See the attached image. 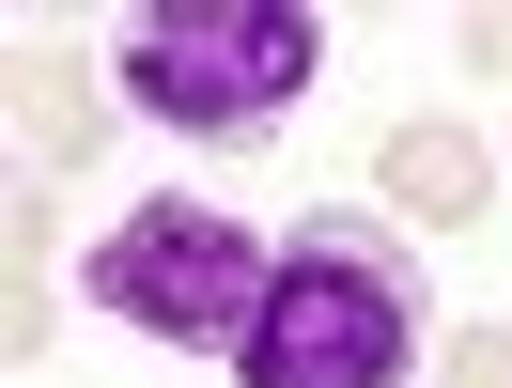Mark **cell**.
Wrapping results in <instances>:
<instances>
[{"mask_svg":"<svg viewBox=\"0 0 512 388\" xmlns=\"http://www.w3.org/2000/svg\"><path fill=\"white\" fill-rule=\"evenodd\" d=\"M373 202H388V218H419V233H450V218H481V202H497V156H481L466 125H388Z\"/></svg>","mask_w":512,"mask_h":388,"instance_id":"4","label":"cell"},{"mask_svg":"<svg viewBox=\"0 0 512 388\" xmlns=\"http://www.w3.org/2000/svg\"><path fill=\"white\" fill-rule=\"evenodd\" d=\"M466 63H481V78H512V16H466Z\"/></svg>","mask_w":512,"mask_h":388,"instance_id":"8","label":"cell"},{"mask_svg":"<svg viewBox=\"0 0 512 388\" xmlns=\"http://www.w3.org/2000/svg\"><path fill=\"white\" fill-rule=\"evenodd\" d=\"M264 280H280V249H264L233 202H202V187H156L140 218L94 233V264H78V295H94L125 342H171V357H249Z\"/></svg>","mask_w":512,"mask_h":388,"instance_id":"3","label":"cell"},{"mask_svg":"<svg viewBox=\"0 0 512 388\" xmlns=\"http://www.w3.org/2000/svg\"><path fill=\"white\" fill-rule=\"evenodd\" d=\"M419 326H435L419 233L357 218V202H311V218H280V280H264V311H249L233 388H404Z\"/></svg>","mask_w":512,"mask_h":388,"instance_id":"1","label":"cell"},{"mask_svg":"<svg viewBox=\"0 0 512 388\" xmlns=\"http://www.w3.org/2000/svg\"><path fill=\"white\" fill-rule=\"evenodd\" d=\"M16 125H32L47 171H78V156L109 140V94H94V47H78V32H32V63H16Z\"/></svg>","mask_w":512,"mask_h":388,"instance_id":"5","label":"cell"},{"mask_svg":"<svg viewBox=\"0 0 512 388\" xmlns=\"http://www.w3.org/2000/svg\"><path fill=\"white\" fill-rule=\"evenodd\" d=\"M109 78H125V109H156V140L233 156V140H280L311 109L326 16L311 0H156V16H125Z\"/></svg>","mask_w":512,"mask_h":388,"instance_id":"2","label":"cell"},{"mask_svg":"<svg viewBox=\"0 0 512 388\" xmlns=\"http://www.w3.org/2000/svg\"><path fill=\"white\" fill-rule=\"evenodd\" d=\"M435 388H512V326H466V342L435 357Z\"/></svg>","mask_w":512,"mask_h":388,"instance_id":"7","label":"cell"},{"mask_svg":"<svg viewBox=\"0 0 512 388\" xmlns=\"http://www.w3.org/2000/svg\"><path fill=\"white\" fill-rule=\"evenodd\" d=\"M47 342V233H32V202H16V357Z\"/></svg>","mask_w":512,"mask_h":388,"instance_id":"6","label":"cell"}]
</instances>
